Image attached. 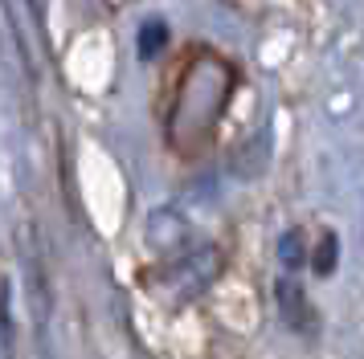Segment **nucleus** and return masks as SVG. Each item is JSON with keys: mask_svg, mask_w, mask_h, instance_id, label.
<instances>
[{"mask_svg": "<svg viewBox=\"0 0 364 359\" xmlns=\"http://www.w3.org/2000/svg\"><path fill=\"white\" fill-rule=\"evenodd\" d=\"M233 86H237V74L221 53H209V49L193 53V62L184 65L181 82L172 90L164 118V139L181 160H193L209 147L217 123L233 98Z\"/></svg>", "mask_w": 364, "mask_h": 359, "instance_id": "nucleus-1", "label": "nucleus"}, {"mask_svg": "<svg viewBox=\"0 0 364 359\" xmlns=\"http://www.w3.org/2000/svg\"><path fill=\"white\" fill-rule=\"evenodd\" d=\"M160 41H164V25H160V21H151L148 29L139 33V53H156Z\"/></svg>", "mask_w": 364, "mask_h": 359, "instance_id": "nucleus-2", "label": "nucleus"}]
</instances>
